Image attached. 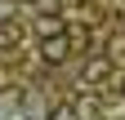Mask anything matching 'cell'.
Instances as JSON below:
<instances>
[{"mask_svg":"<svg viewBox=\"0 0 125 120\" xmlns=\"http://www.w3.org/2000/svg\"><path fill=\"white\" fill-rule=\"evenodd\" d=\"M18 107H22V120H45V116H49V107L40 102V94H22Z\"/></svg>","mask_w":125,"mask_h":120,"instance_id":"3957f363","label":"cell"},{"mask_svg":"<svg viewBox=\"0 0 125 120\" xmlns=\"http://www.w3.org/2000/svg\"><path fill=\"white\" fill-rule=\"evenodd\" d=\"M58 31H67V22H62L58 13H40L36 18V36H58Z\"/></svg>","mask_w":125,"mask_h":120,"instance_id":"277c9868","label":"cell"},{"mask_svg":"<svg viewBox=\"0 0 125 120\" xmlns=\"http://www.w3.org/2000/svg\"><path fill=\"white\" fill-rule=\"evenodd\" d=\"M13 5H18V0H0V18H5V13H13Z\"/></svg>","mask_w":125,"mask_h":120,"instance_id":"8992f818","label":"cell"},{"mask_svg":"<svg viewBox=\"0 0 125 120\" xmlns=\"http://www.w3.org/2000/svg\"><path fill=\"white\" fill-rule=\"evenodd\" d=\"M67 58H72V36H67V31L40 36V62H45V67H58V62H67Z\"/></svg>","mask_w":125,"mask_h":120,"instance_id":"6da1fadb","label":"cell"},{"mask_svg":"<svg viewBox=\"0 0 125 120\" xmlns=\"http://www.w3.org/2000/svg\"><path fill=\"white\" fill-rule=\"evenodd\" d=\"M22 102V89H0V111H13Z\"/></svg>","mask_w":125,"mask_h":120,"instance_id":"5b68a950","label":"cell"},{"mask_svg":"<svg viewBox=\"0 0 125 120\" xmlns=\"http://www.w3.org/2000/svg\"><path fill=\"white\" fill-rule=\"evenodd\" d=\"M27 5H31V0H27Z\"/></svg>","mask_w":125,"mask_h":120,"instance_id":"52a82bcc","label":"cell"},{"mask_svg":"<svg viewBox=\"0 0 125 120\" xmlns=\"http://www.w3.org/2000/svg\"><path fill=\"white\" fill-rule=\"evenodd\" d=\"M103 80H112V62L107 58H89L85 71H81V85H103Z\"/></svg>","mask_w":125,"mask_h":120,"instance_id":"7a4b0ae2","label":"cell"}]
</instances>
